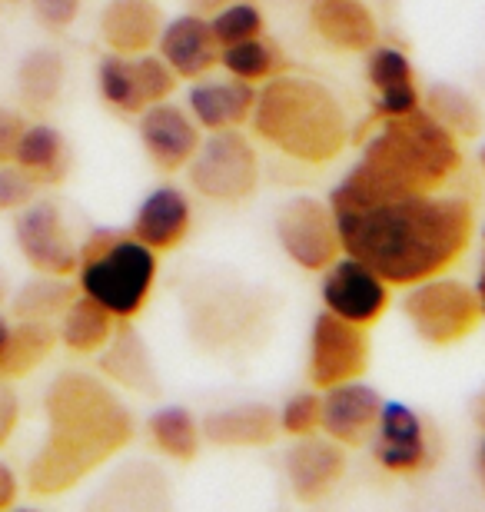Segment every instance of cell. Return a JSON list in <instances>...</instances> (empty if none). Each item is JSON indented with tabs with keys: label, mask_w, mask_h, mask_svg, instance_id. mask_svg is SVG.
<instances>
[{
	"label": "cell",
	"mask_w": 485,
	"mask_h": 512,
	"mask_svg": "<svg viewBox=\"0 0 485 512\" xmlns=\"http://www.w3.org/2000/svg\"><path fill=\"white\" fill-rule=\"evenodd\" d=\"M190 114L203 130H233L243 127L253 117L256 107V87L246 80L226 77V80H193L190 87Z\"/></svg>",
	"instance_id": "26"
},
{
	"label": "cell",
	"mask_w": 485,
	"mask_h": 512,
	"mask_svg": "<svg viewBox=\"0 0 485 512\" xmlns=\"http://www.w3.org/2000/svg\"><path fill=\"white\" fill-rule=\"evenodd\" d=\"M24 124H27L24 114L0 104V163L14 160V147H17V137H20V130H24Z\"/></svg>",
	"instance_id": "40"
},
{
	"label": "cell",
	"mask_w": 485,
	"mask_h": 512,
	"mask_svg": "<svg viewBox=\"0 0 485 512\" xmlns=\"http://www.w3.org/2000/svg\"><path fill=\"white\" fill-rule=\"evenodd\" d=\"M190 200L180 187H157L147 193V200L140 203L133 213L130 233L140 243H147L153 253H170L177 250L190 233Z\"/></svg>",
	"instance_id": "22"
},
{
	"label": "cell",
	"mask_w": 485,
	"mask_h": 512,
	"mask_svg": "<svg viewBox=\"0 0 485 512\" xmlns=\"http://www.w3.org/2000/svg\"><path fill=\"white\" fill-rule=\"evenodd\" d=\"M333 213L343 253L363 260L389 286H416L449 273L476 233L472 200L442 193H416Z\"/></svg>",
	"instance_id": "1"
},
{
	"label": "cell",
	"mask_w": 485,
	"mask_h": 512,
	"mask_svg": "<svg viewBox=\"0 0 485 512\" xmlns=\"http://www.w3.org/2000/svg\"><path fill=\"white\" fill-rule=\"evenodd\" d=\"M20 426V396L14 380H4L0 376V449H4L10 439H14Z\"/></svg>",
	"instance_id": "39"
},
{
	"label": "cell",
	"mask_w": 485,
	"mask_h": 512,
	"mask_svg": "<svg viewBox=\"0 0 485 512\" xmlns=\"http://www.w3.org/2000/svg\"><path fill=\"white\" fill-rule=\"evenodd\" d=\"M230 0H190V7L196 10V14H216L220 7H226Z\"/></svg>",
	"instance_id": "44"
},
{
	"label": "cell",
	"mask_w": 485,
	"mask_h": 512,
	"mask_svg": "<svg viewBox=\"0 0 485 512\" xmlns=\"http://www.w3.org/2000/svg\"><path fill=\"white\" fill-rule=\"evenodd\" d=\"M373 459L396 476H412L432 463L429 429L406 403H383V416L373 433Z\"/></svg>",
	"instance_id": "16"
},
{
	"label": "cell",
	"mask_w": 485,
	"mask_h": 512,
	"mask_svg": "<svg viewBox=\"0 0 485 512\" xmlns=\"http://www.w3.org/2000/svg\"><path fill=\"white\" fill-rule=\"evenodd\" d=\"M190 187L203 200L243 203L260 187V157L240 130H213L187 163Z\"/></svg>",
	"instance_id": "7"
},
{
	"label": "cell",
	"mask_w": 485,
	"mask_h": 512,
	"mask_svg": "<svg viewBox=\"0 0 485 512\" xmlns=\"http://www.w3.org/2000/svg\"><path fill=\"white\" fill-rule=\"evenodd\" d=\"M160 57L167 60L170 70L180 80H200L220 64V44L213 37L210 17L206 14H180L160 30Z\"/></svg>",
	"instance_id": "18"
},
{
	"label": "cell",
	"mask_w": 485,
	"mask_h": 512,
	"mask_svg": "<svg viewBox=\"0 0 485 512\" xmlns=\"http://www.w3.org/2000/svg\"><path fill=\"white\" fill-rule=\"evenodd\" d=\"M44 439L27 463L34 496H60L94 476L133 439V413L113 383L84 370H64L44 393Z\"/></svg>",
	"instance_id": "2"
},
{
	"label": "cell",
	"mask_w": 485,
	"mask_h": 512,
	"mask_svg": "<svg viewBox=\"0 0 485 512\" xmlns=\"http://www.w3.org/2000/svg\"><path fill=\"white\" fill-rule=\"evenodd\" d=\"M366 80L376 94L373 110L379 120L409 114V110L422 107L416 70H412V60L402 54L399 47H389V44L369 47L366 50Z\"/></svg>",
	"instance_id": "19"
},
{
	"label": "cell",
	"mask_w": 485,
	"mask_h": 512,
	"mask_svg": "<svg viewBox=\"0 0 485 512\" xmlns=\"http://www.w3.org/2000/svg\"><path fill=\"white\" fill-rule=\"evenodd\" d=\"M472 419H476V426L485 433V386L476 393V399H472Z\"/></svg>",
	"instance_id": "43"
},
{
	"label": "cell",
	"mask_w": 485,
	"mask_h": 512,
	"mask_svg": "<svg viewBox=\"0 0 485 512\" xmlns=\"http://www.w3.org/2000/svg\"><path fill=\"white\" fill-rule=\"evenodd\" d=\"M97 27L113 54H147L160 40L163 14L153 0H107Z\"/></svg>",
	"instance_id": "25"
},
{
	"label": "cell",
	"mask_w": 485,
	"mask_h": 512,
	"mask_svg": "<svg viewBox=\"0 0 485 512\" xmlns=\"http://www.w3.org/2000/svg\"><path fill=\"white\" fill-rule=\"evenodd\" d=\"M402 313L419 340L429 346H456L469 340L485 320L476 286L452 280V276H432V280L409 286Z\"/></svg>",
	"instance_id": "6"
},
{
	"label": "cell",
	"mask_w": 485,
	"mask_h": 512,
	"mask_svg": "<svg viewBox=\"0 0 485 512\" xmlns=\"http://www.w3.org/2000/svg\"><path fill=\"white\" fill-rule=\"evenodd\" d=\"M200 433L213 446L256 449L276 443V436H280V416L266 403H236L206 413L200 419Z\"/></svg>",
	"instance_id": "23"
},
{
	"label": "cell",
	"mask_w": 485,
	"mask_h": 512,
	"mask_svg": "<svg viewBox=\"0 0 485 512\" xmlns=\"http://www.w3.org/2000/svg\"><path fill=\"white\" fill-rule=\"evenodd\" d=\"M476 293H479V300L485 306V253H482V263H479V280H476Z\"/></svg>",
	"instance_id": "45"
},
{
	"label": "cell",
	"mask_w": 485,
	"mask_h": 512,
	"mask_svg": "<svg viewBox=\"0 0 485 512\" xmlns=\"http://www.w3.org/2000/svg\"><path fill=\"white\" fill-rule=\"evenodd\" d=\"M392 286L356 256H336L323 270V306L356 326H373L389 310Z\"/></svg>",
	"instance_id": "13"
},
{
	"label": "cell",
	"mask_w": 485,
	"mask_h": 512,
	"mask_svg": "<svg viewBox=\"0 0 485 512\" xmlns=\"http://www.w3.org/2000/svg\"><path fill=\"white\" fill-rule=\"evenodd\" d=\"M74 276L80 293L94 296L120 323H130L157 286V253L133 233L100 227L80 243Z\"/></svg>",
	"instance_id": "5"
},
{
	"label": "cell",
	"mask_w": 485,
	"mask_h": 512,
	"mask_svg": "<svg viewBox=\"0 0 485 512\" xmlns=\"http://www.w3.org/2000/svg\"><path fill=\"white\" fill-rule=\"evenodd\" d=\"M117 316H113L107 306H100L94 296L77 293L74 300L67 303V310L57 316V340L67 346L70 353L77 356H90L100 353L107 340L117 330Z\"/></svg>",
	"instance_id": "29"
},
{
	"label": "cell",
	"mask_w": 485,
	"mask_h": 512,
	"mask_svg": "<svg viewBox=\"0 0 485 512\" xmlns=\"http://www.w3.org/2000/svg\"><path fill=\"white\" fill-rule=\"evenodd\" d=\"M147 436H150V443L157 446V453H163L167 459H177V463H193L203 443L200 423H196L190 409H183V406L153 409L147 416Z\"/></svg>",
	"instance_id": "32"
},
{
	"label": "cell",
	"mask_w": 485,
	"mask_h": 512,
	"mask_svg": "<svg viewBox=\"0 0 485 512\" xmlns=\"http://www.w3.org/2000/svg\"><path fill=\"white\" fill-rule=\"evenodd\" d=\"M276 240L283 253L309 273H323L336 256H343V240H339L336 213L329 203L299 193L280 203L276 210Z\"/></svg>",
	"instance_id": "9"
},
{
	"label": "cell",
	"mask_w": 485,
	"mask_h": 512,
	"mask_svg": "<svg viewBox=\"0 0 485 512\" xmlns=\"http://www.w3.org/2000/svg\"><path fill=\"white\" fill-rule=\"evenodd\" d=\"M283 473L299 503H323L346 476V446L329 436H299L286 449Z\"/></svg>",
	"instance_id": "15"
},
{
	"label": "cell",
	"mask_w": 485,
	"mask_h": 512,
	"mask_svg": "<svg viewBox=\"0 0 485 512\" xmlns=\"http://www.w3.org/2000/svg\"><path fill=\"white\" fill-rule=\"evenodd\" d=\"M140 143L147 150L150 163L163 173H177L193 160V153L200 150V124L193 120L190 110H183L170 100L150 104L140 110Z\"/></svg>",
	"instance_id": "14"
},
{
	"label": "cell",
	"mask_w": 485,
	"mask_h": 512,
	"mask_svg": "<svg viewBox=\"0 0 485 512\" xmlns=\"http://www.w3.org/2000/svg\"><path fill=\"white\" fill-rule=\"evenodd\" d=\"M14 163L37 180V187H57L70 173L67 137L54 124H24L14 147Z\"/></svg>",
	"instance_id": "27"
},
{
	"label": "cell",
	"mask_w": 485,
	"mask_h": 512,
	"mask_svg": "<svg viewBox=\"0 0 485 512\" xmlns=\"http://www.w3.org/2000/svg\"><path fill=\"white\" fill-rule=\"evenodd\" d=\"M10 333H14V316H7L4 310H0V356H4V350H7Z\"/></svg>",
	"instance_id": "42"
},
{
	"label": "cell",
	"mask_w": 485,
	"mask_h": 512,
	"mask_svg": "<svg viewBox=\"0 0 485 512\" xmlns=\"http://www.w3.org/2000/svg\"><path fill=\"white\" fill-rule=\"evenodd\" d=\"M323 426V396L306 389V393H293L280 409V433L283 436H313Z\"/></svg>",
	"instance_id": "36"
},
{
	"label": "cell",
	"mask_w": 485,
	"mask_h": 512,
	"mask_svg": "<svg viewBox=\"0 0 485 512\" xmlns=\"http://www.w3.org/2000/svg\"><path fill=\"white\" fill-rule=\"evenodd\" d=\"M187 323L193 343H200L203 350H226L256 330L260 303L253 300V290L216 276L210 283L193 286L187 296Z\"/></svg>",
	"instance_id": "8"
},
{
	"label": "cell",
	"mask_w": 485,
	"mask_h": 512,
	"mask_svg": "<svg viewBox=\"0 0 485 512\" xmlns=\"http://www.w3.org/2000/svg\"><path fill=\"white\" fill-rule=\"evenodd\" d=\"M386 399L363 380L323 389V433L343 446H363L373 439Z\"/></svg>",
	"instance_id": "17"
},
{
	"label": "cell",
	"mask_w": 485,
	"mask_h": 512,
	"mask_svg": "<svg viewBox=\"0 0 485 512\" xmlns=\"http://www.w3.org/2000/svg\"><path fill=\"white\" fill-rule=\"evenodd\" d=\"M369 370V336L366 326H356L343 316L323 310L313 320L309 336V383L329 389L336 383L363 380Z\"/></svg>",
	"instance_id": "12"
},
{
	"label": "cell",
	"mask_w": 485,
	"mask_h": 512,
	"mask_svg": "<svg viewBox=\"0 0 485 512\" xmlns=\"http://www.w3.org/2000/svg\"><path fill=\"white\" fill-rule=\"evenodd\" d=\"M459 170V140L426 107H416L383 120V127L366 140L359 163L329 193V207L349 210L416 193H439Z\"/></svg>",
	"instance_id": "3"
},
{
	"label": "cell",
	"mask_w": 485,
	"mask_h": 512,
	"mask_svg": "<svg viewBox=\"0 0 485 512\" xmlns=\"http://www.w3.org/2000/svg\"><path fill=\"white\" fill-rule=\"evenodd\" d=\"M479 167L485 170V140H482V147H479Z\"/></svg>",
	"instance_id": "47"
},
{
	"label": "cell",
	"mask_w": 485,
	"mask_h": 512,
	"mask_svg": "<svg viewBox=\"0 0 485 512\" xmlns=\"http://www.w3.org/2000/svg\"><path fill=\"white\" fill-rule=\"evenodd\" d=\"M27 4L34 20L47 34H64L80 17V4H84V0H27Z\"/></svg>",
	"instance_id": "38"
},
{
	"label": "cell",
	"mask_w": 485,
	"mask_h": 512,
	"mask_svg": "<svg viewBox=\"0 0 485 512\" xmlns=\"http://www.w3.org/2000/svg\"><path fill=\"white\" fill-rule=\"evenodd\" d=\"M17 253L34 273L74 276L80 260V243L67 227V217L57 200H30L14 213Z\"/></svg>",
	"instance_id": "11"
},
{
	"label": "cell",
	"mask_w": 485,
	"mask_h": 512,
	"mask_svg": "<svg viewBox=\"0 0 485 512\" xmlns=\"http://www.w3.org/2000/svg\"><path fill=\"white\" fill-rule=\"evenodd\" d=\"M210 27H213V37H216V44H220V50L230 44H240V40L266 34L263 10L256 7L253 0H230L226 7L210 14Z\"/></svg>",
	"instance_id": "35"
},
{
	"label": "cell",
	"mask_w": 485,
	"mask_h": 512,
	"mask_svg": "<svg viewBox=\"0 0 485 512\" xmlns=\"http://www.w3.org/2000/svg\"><path fill=\"white\" fill-rule=\"evenodd\" d=\"M94 509H167L170 479L147 459H130L103 479L100 489L87 499Z\"/></svg>",
	"instance_id": "21"
},
{
	"label": "cell",
	"mask_w": 485,
	"mask_h": 512,
	"mask_svg": "<svg viewBox=\"0 0 485 512\" xmlns=\"http://www.w3.org/2000/svg\"><path fill=\"white\" fill-rule=\"evenodd\" d=\"M220 64L230 77L246 80V84H260V80H270L283 70V54L280 47L270 44L263 34L240 40V44H230L220 50Z\"/></svg>",
	"instance_id": "34"
},
{
	"label": "cell",
	"mask_w": 485,
	"mask_h": 512,
	"mask_svg": "<svg viewBox=\"0 0 485 512\" xmlns=\"http://www.w3.org/2000/svg\"><path fill=\"white\" fill-rule=\"evenodd\" d=\"M100 373L103 380L130 389L137 396H157L160 393V373L150 356L147 340L133 326H117L107 346L100 350Z\"/></svg>",
	"instance_id": "24"
},
{
	"label": "cell",
	"mask_w": 485,
	"mask_h": 512,
	"mask_svg": "<svg viewBox=\"0 0 485 512\" xmlns=\"http://www.w3.org/2000/svg\"><path fill=\"white\" fill-rule=\"evenodd\" d=\"M479 476H482V486H485V439H482V446H479Z\"/></svg>",
	"instance_id": "46"
},
{
	"label": "cell",
	"mask_w": 485,
	"mask_h": 512,
	"mask_svg": "<svg viewBox=\"0 0 485 512\" xmlns=\"http://www.w3.org/2000/svg\"><path fill=\"white\" fill-rule=\"evenodd\" d=\"M482 240H485V230H482Z\"/></svg>",
	"instance_id": "48"
},
{
	"label": "cell",
	"mask_w": 485,
	"mask_h": 512,
	"mask_svg": "<svg viewBox=\"0 0 485 512\" xmlns=\"http://www.w3.org/2000/svg\"><path fill=\"white\" fill-rule=\"evenodd\" d=\"M37 197V180L17 167L14 160L0 163V213H17Z\"/></svg>",
	"instance_id": "37"
},
{
	"label": "cell",
	"mask_w": 485,
	"mask_h": 512,
	"mask_svg": "<svg viewBox=\"0 0 485 512\" xmlns=\"http://www.w3.org/2000/svg\"><path fill=\"white\" fill-rule=\"evenodd\" d=\"M177 74L160 54H103L97 64L100 100L117 114H140L143 107L170 100Z\"/></svg>",
	"instance_id": "10"
},
{
	"label": "cell",
	"mask_w": 485,
	"mask_h": 512,
	"mask_svg": "<svg viewBox=\"0 0 485 512\" xmlns=\"http://www.w3.org/2000/svg\"><path fill=\"white\" fill-rule=\"evenodd\" d=\"M20 496V476L7 459H0V509H10Z\"/></svg>",
	"instance_id": "41"
},
{
	"label": "cell",
	"mask_w": 485,
	"mask_h": 512,
	"mask_svg": "<svg viewBox=\"0 0 485 512\" xmlns=\"http://www.w3.org/2000/svg\"><path fill=\"white\" fill-rule=\"evenodd\" d=\"M57 326L44 320H14V333L4 356H0V376L4 380H20L30 376L40 363L50 360L57 346Z\"/></svg>",
	"instance_id": "30"
},
{
	"label": "cell",
	"mask_w": 485,
	"mask_h": 512,
	"mask_svg": "<svg viewBox=\"0 0 485 512\" xmlns=\"http://www.w3.org/2000/svg\"><path fill=\"white\" fill-rule=\"evenodd\" d=\"M77 293L80 290L70 283V276L37 273L34 280H27L14 296H10V316H14V320L54 323L57 316L67 310V303L74 300Z\"/></svg>",
	"instance_id": "33"
},
{
	"label": "cell",
	"mask_w": 485,
	"mask_h": 512,
	"mask_svg": "<svg viewBox=\"0 0 485 512\" xmlns=\"http://www.w3.org/2000/svg\"><path fill=\"white\" fill-rule=\"evenodd\" d=\"M422 107L439 120L456 140H479L485 130L482 104L469 90L456 84H432L429 94L422 97Z\"/></svg>",
	"instance_id": "31"
},
{
	"label": "cell",
	"mask_w": 485,
	"mask_h": 512,
	"mask_svg": "<svg viewBox=\"0 0 485 512\" xmlns=\"http://www.w3.org/2000/svg\"><path fill=\"white\" fill-rule=\"evenodd\" d=\"M250 124L256 137L296 163L323 167L349 143V120L339 97L319 80L276 74L256 90Z\"/></svg>",
	"instance_id": "4"
},
{
	"label": "cell",
	"mask_w": 485,
	"mask_h": 512,
	"mask_svg": "<svg viewBox=\"0 0 485 512\" xmlns=\"http://www.w3.org/2000/svg\"><path fill=\"white\" fill-rule=\"evenodd\" d=\"M67 64L57 47H30L17 64V94L30 114H44L64 94Z\"/></svg>",
	"instance_id": "28"
},
{
	"label": "cell",
	"mask_w": 485,
	"mask_h": 512,
	"mask_svg": "<svg viewBox=\"0 0 485 512\" xmlns=\"http://www.w3.org/2000/svg\"><path fill=\"white\" fill-rule=\"evenodd\" d=\"M309 27L343 54H366L379 44V24L363 0H309Z\"/></svg>",
	"instance_id": "20"
}]
</instances>
